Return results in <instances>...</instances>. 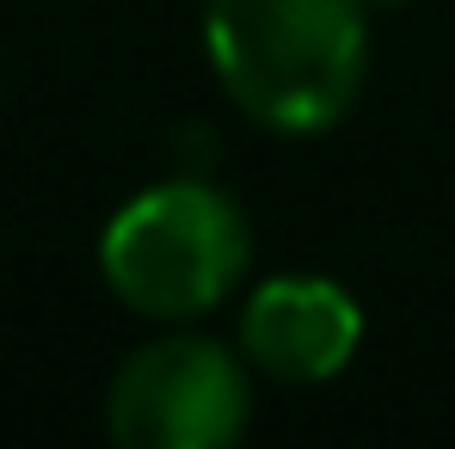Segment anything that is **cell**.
I'll list each match as a JSON object with an SVG mask.
<instances>
[{"mask_svg":"<svg viewBox=\"0 0 455 449\" xmlns=\"http://www.w3.org/2000/svg\"><path fill=\"white\" fill-rule=\"evenodd\" d=\"M252 234L240 204L210 179H166L136 191L99 240V271L136 314L185 320L234 296Z\"/></svg>","mask_w":455,"mask_h":449,"instance_id":"7a4b0ae2","label":"cell"},{"mask_svg":"<svg viewBox=\"0 0 455 449\" xmlns=\"http://www.w3.org/2000/svg\"><path fill=\"white\" fill-rule=\"evenodd\" d=\"M252 413L246 364L216 339H154L111 375L105 425L124 449H222Z\"/></svg>","mask_w":455,"mask_h":449,"instance_id":"3957f363","label":"cell"},{"mask_svg":"<svg viewBox=\"0 0 455 449\" xmlns=\"http://www.w3.org/2000/svg\"><path fill=\"white\" fill-rule=\"evenodd\" d=\"M370 6H406V0H370Z\"/></svg>","mask_w":455,"mask_h":449,"instance_id":"5b68a950","label":"cell"},{"mask_svg":"<svg viewBox=\"0 0 455 449\" xmlns=\"http://www.w3.org/2000/svg\"><path fill=\"white\" fill-rule=\"evenodd\" d=\"M363 339V314L351 290H339L332 277L290 271V277H265L246 308H240V345L246 357L277 381H326L351 364Z\"/></svg>","mask_w":455,"mask_h":449,"instance_id":"277c9868","label":"cell"},{"mask_svg":"<svg viewBox=\"0 0 455 449\" xmlns=\"http://www.w3.org/2000/svg\"><path fill=\"white\" fill-rule=\"evenodd\" d=\"M204 44L240 111L265 130L314 136L363 86L370 0H210Z\"/></svg>","mask_w":455,"mask_h":449,"instance_id":"6da1fadb","label":"cell"}]
</instances>
